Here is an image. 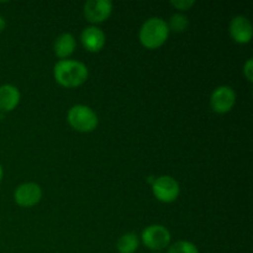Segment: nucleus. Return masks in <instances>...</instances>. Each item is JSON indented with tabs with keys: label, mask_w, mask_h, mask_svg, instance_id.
Listing matches in <instances>:
<instances>
[{
	"label": "nucleus",
	"mask_w": 253,
	"mask_h": 253,
	"mask_svg": "<svg viewBox=\"0 0 253 253\" xmlns=\"http://www.w3.org/2000/svg\"><path fill=\"white\" fill-rule=\"evenodd\" d=\"M67 120L74 130L84 133L95 130L99 123L95 111L82 104L74 105L69 109L67 114Z\"/></svg>",
	"instance_id": "3"
},
{
	"label": "nucleus",
	"mask_w": 253,
	"mask_h": 253,
	"mask_svg": "<svg viewBox=\"0 0 253 253\" xmlns=\"http://www.w3.org/2000/svg\"><path fill=\"white\" fill-rule=\"evenodd\" d=\"M138 246H140V241H138L137 235L133 232H127V234L123 235L116 244L119 253H135L137 251Z\"/></svg>",
	"instance_id": "13"
},
{
	"label": "nucleus",
	"mask_w": 253,
	"mask_h": 253,
	"mask_svg": "<svg viewBox=\"0 0 253 253\" xmlns=\"http://www.w3.org/2000/svg\"><path fill=\"white\" fill-rule=\"evenodd\" d=\"M155 253H160V252H155Z\"/></svg>",
	"instance_id": "20"
},
{
	"label": "nucleus",
	"mask_w": 253,
	"mask_h": 253,
	"mask_svg": "<svg viewBox=\"0 0 253 253\" xmlns=\"http://www.w3.org/2000/svg\"><path fill=\"white\" fill-rule=\"evenodd\" d=\"M76 44V39H74L73 35L66 32V34H62L57 37L53 44V51L59 58H67L74 52Z\"/></svg>",
	"instance_id": "12"
},
{
	"label": "nucleus",
	"mask_w": 253,
	"mask_h": 253,
	"mask_svg": "<svg viewBox=\"0 0 253 253\" xmlns=\"http://www.w3.org/2000/svg\"><path fill=\"white\" fill-rule=\"evenodd\" d=\"M83 11L90 24H100L106 21L113 12V2L110 0H88L84 4Z\"/></svg>",
	"instance_id": "7"
},
{
	"label": "nucleus",
	"mask_w": 253,
	"mask_h": 253,
	"mask_svg": "<svg viewBox=\"0 0 253 253\" xmlns=\"http://www.w3.org/2000/svg\"><path fill=\"white\" fill-rule=\"evenodd\" d=\"M167 25L169 31L172 30L174 32H184L188 29V26H189V20H188L185 15L174 14L170 16L169 22H167Z\"/></svg>",
	"instance_id": "14"
},
{
	"label": "nucleus",
	"mask_w": 253,
	"mask_h": 253,
	"mask_svg": "<svg viewBox=\"0 0 253 253\" xmlns=\"http://www.w3.org/2000/svg\"><path fill=\"white\" fill-rule=\"evenodd\" d=\"M2 175H4V172H2V167H1V165H0V183H1V180H2Z\"/></svg>",
	"instance_id": "19"
},
{
	"label": "nucleus",
	"mask_w": 253,
	"mask_h": 253,
	"mask_svg": "<svg viewBox=\"0 0 253 253\" xmlns=\"http://www.w3.org/2000/svg\"><path fill=\"white\" fill-rule=\"evenodd\" d=\"M168 253H199V250L193 242L180 240L168 249Z\"/></svg>",
	"instance_id": "15"
},
{
	"label": "nucleus",
	"mask_w": 253,
	"mask_h": 253,
	"mask_svg": "<svg viewBox=\"0 0 253 253\" xmlns=\"http://www.w3.org/2000/svg\"><path fill=\"white\" fill-rule=\"evenodd\" d=\"M169 36V29L167 22L161 17H150L143 22L140 29V42L148 49H156L163 46Z\"/></svg>",
	"instance_id": "2"
},
{
	"label": "nucleus",
	"mask_w": 253,
	"mask_h": 253,
	"mask_svg": "<svg viewBox=\"0 0 253 253\" xmlns=\"http://www.w3.org/2000/svg\"><path fill=\"white\" fill-rule=\"evenodd\" d=\"M143 245L152 251H161L169 246L170 232L163 225H150L141 235Z\"/></svg>",
	"instance_id": "5"
},
{
	"label": "nucleus",
	"mask_w": 253,
	"mask_h": 253,
	"mask_svg": "<svg viewBox=\"0 0 253 253\" xmlns=\"http://www.w3.org/2000/svg\"><path fill=\"white\" fill-rule=\"evenodd\" d=\"M82 44L89 52H99L105 46V34L96 26H89L83 30L81 35Z\"/></svg>",
	"instance_id": "10"
},
{
	"label": "nucleus",
	"mask_w": 253,
	"mask_h": 253,
	"mask_svg": "<svg viewBox=\"0 0 253 253\" xmlns=\"http://www.w3.org/2000/svg\"><path fill=\"white\" fill-rule=\"evenodd\" d=\"M42 198V189L34 182L24 183L19 185L14 193V199L19 207L31 208L39 204Z\"/></svg>",
	"instance_id": "8"
},
{
	"label": "nucleus",
	"mask_w": 253,
	"mask_h": 253,
	"mask_svg": "<svg viewBox=\"0 0 253 253\" xmlns=\"http://www.w3.org/2000/svg\"><path fill=\"white\" fill-rule=\"evenodd\" d=\"M244 74L245 77H246V79L249 82H252L253 81V61L252 58L247 59V62L245 63L244 66Z\"/></svg>",
	"instance_id": "17"
},
{
	"label": "nucleus",
	"mask_w": 253,
	"mask_h": 253,
	"mask_svg": "<svg viewBox=\"0 0 253 253\" xmlns=\"http://www.w3.org/2000/svg\"><path fill=\"white\" fill-rule=\"evenodd\" d=\"M236 104V93L229 85H220L210 96V106L217 114H226L232 110Z\"/></svg>",
	"instance_id": "6"
},
{
	"label": "nucleus",
	"mask_w": 253,
	"mask_h": 253,
	"mask_svg": "<svg viewBox=\"0 0 253 253\" xmlns=\"http://www.w3.org/2000/svg\"><path fill=\"white\" fill-rule=\"evenodd\" d=\"M89 72L83 62L73 59H61L53 67V77L64 88H77L88 79Z\"/></svg>",
	"instance_id": "1"
},
{
	"label": "nucleus",
	"mask_w": 253,
	"mask_h": 253,
	"mask_svg": "<svg viewBox=\"0 0 253 253\" xmlns=\"http://www.w3.org/2000/svg\"><path fill=\"white\" fill-rule=\"evenodd\" d=\"M5 27H6V21H5L4 17L0 16V32L4 31Z\"/></svg>",
	"instance_id": "18"
},
{
	"label": "nucleus",
	"mask_w": 253,
	"mask_h": 253,
	"mask_svg": "<svg viewBox=\"0 0 253 253\" xmlns=\"http://www.w3.org/2000/svg\"><path fill=\"white\" fill-rule=\"evenodd\" d=\"M195 2L193 0H179V1H170V5L175 7L179 11H184V10L190 9Z\"/></svg>",
	"instance_id": "16"
},
{
	"label": "nucleus",
	"mask_w": 253,
	"mask_h": 253,
	"mask_svg": "<svg viewBox=\"0 0 253 253\" xmlns=\"http://www.w3.org/2000/svg\"><path fill=\"white\" fill-rule=\"evenodd\" d=\"M21 94L15 85L4 84L0 86V111L1 113H10L14 110L20 103Z\"/></svg>",
	"instance_id": "11"
},
{
	"label": "nucleus",
	"mask_w": 253,
	"mask_h": 253,
	"mask_svg": "<svg viewBox=\"0 0 253 253\" xmlns=\"http://www.w3.org/2000/svg\"><path fill=\"white\" fill-rule=\"evenodd\" d=\"M152 193L155 198L160 202L173 203L179 197L180 188L177 180L170 175H161L156 178L152 184Z\"/></svg>",
	"instance_id": "4"
},
{
	"label": "nucleus",
	"mask_w": 253,
	"mask_h": 253,
	"mask_svg": "<svg viewBox=\"0 0 253 253\" xmlns=\"http://www.w3.org/2000/svg\"><path fill=\"white\" fill-rule=\"evenodd\" d=\"M229 32L231 39L240 44H246L251 42L253 36V27L251 21L247 17L239 15L235 16L230 22Z\"/></svg>",
	"instance_id": "9"
}]
</instances>
